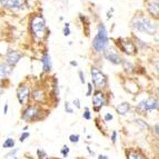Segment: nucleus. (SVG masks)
Returning a JSON list of instances; mask_svg holds the SVG:
<instances>
[{"instance_id":"nucleus-1","label":"nucleus","mask_w":159,"mask_h":159,"mask_svg":"<svg viewBox=\"0 0 159 159\" xmlns=\"http://www.w3.org/2000/svg\"><path fill=\"white\" fill-rule=\"evenodd\" d=\"M130 24H131V27L135 30L143 32V34H150V36H154L158 31L157 22L154 21L149 17L143 16V15H135L131 19Z\"/></svg>"},{"instance_id":"nucleus-2","label":"nucleus","mask_w":159,"mask_h":159,"mask_svg":"<svg viewBox=\"0 0 159 159\" xmlns=\"http://www.w3.org/2000/svg\"><path fill=\"white\" fill-rule=\"evenodd\" d=\"M109 38H108V31L103 24L98 25V29L96 34L95 38L93 39V49L96 52H103L108 47Z\"/></svg>"},{"instance_id":"nucleus-3","label":"nucleus","mask_w":159,"mask_h":159,"mask_svg":"<svg viewBox=\"0 0 159 159\" xmlns=\"http://www.w3.org/2000/svg\"><path fill=\"white\" fill-rule=\"evenodd\" d=\"M30 30H31L32 37L37 41L43 40L47 32L46 20L41 15H34L30 20Z\"/></svg>"},{"instance_id":"nucleus-4","label":"nucleus","mask_w":159,"mask_h":159,"mask_svg":"<svg viewBox=\"0 0 159 159\" xmlns=\"http://www.w3.org/2000/svg\"><path fill=\"white\" fill-rule=\"evenodd\" d=\"M90 75L91 80H93V86L96 87L97 90H102L103 88H106L108 85V78L98 67L93 66L90 68Z\"/></svg>"},{"instance_id":"nucleus-5","label":"nucleus","mask_w":159,"mask_h":159,"mask_svg":"<svg viewBox=\"0 0 159 159\" xmlns=\"http://www.w3.org/2000/svg\"><path fill=\"white\" fill-rule=\"evenodd\" d=\"M116 45L124 53L128 56H133L137 52V46L133 40L128 39V38H118L116 39Z\"/></svg>"},{"instance_id":"nucleus-6","label":"nucleus","mask_w":159,"mask_h":159,"mask_svg":"<svg viewBox=\"0 0 159 159\" xmlns=\"http://www.w3.org/2000/svg\"><path fill=\"white\" fill-rule=\"evenodd\" d=\"M43 114V109L38 105H31L27 106L22 112V119L26 121H34L40 119V116Z\"/></svg>"},{"instance_id":"nucleus-7","label":"nucleus","mask_w":159,"mask_h":159,"mask_svg":"<svg viewBox=\"0 0 159 159\" xmlns=\"http://www.w3.org/2000/svg\"><path fill=\"white\" fill-rule=\"evenodd\" d=\"M158 109V99L155 98H147L141 100L140 102L136 106V110L138 112L145 114V112H150Z\"/></svg>"},{"instance_id":"nucleus-8","label":"nucleus","mask_w":159,"mask_h":159,"mask_svg":"<svg viewBox=\"0 0 159 159\" xmlns=\"http://www.w3.org/2000/svg\"><path fill=\"white\" fill-rule=\"evenodd\" d=\"M106 93L102 90H95L93 93V110L98 112L106 105Z\"/></svg>"},{"instance_id":"nucleus-9","label":"nucleus","mask_w":159,"mask_h":159,"mask_svg":"<svg viewBox=\"0 0 159 159\" xmlns=\"http://www.w3.org/2000/svg\"><path fill=\"white\" fill-rule=\"evenodd\" d=\"M17 99H18L19 103L22 106L28 105L30 99V90L28 86L24 85V84L19 86V88L17 89Z\"/></svg>"},{"instance_id":"nucleus-10","label":"nucleus","mask_w":159,"mask_h":159,"mask_svg":"<svg viewBox=\"0 0 159 159\" xmlns=\"http://www.w3.org/2000/svg\"><path fill=\"white\" fill-rule=\"evenodd\" d=\"M103 57L114 65H120L122 61L121 56L119 55V52L114 49V48H107L106 50L103 51Z\"/></svg>"},{"instance_id":"nucleus-11","label":"nucleus","mask_w":159,"mask_h":159,"mask_svg":"<svg viewBox=\"0 0 159 159\" xmlns=\"http://www.w3.org/2000/svg\"><path fill=\"white\" fill-rule=\"evenodd\" d=\"M22 58V53L18 50H9L6 55V64L10 67L16 66L19 60Z\"/></svg>"},{"instance_id":"nucleus-12","label":"nucleus","mask_w":159,"mask_h":159,"mask_svg":"<svg viewBox=\"0 0 159 159\" xmlns=\"http://www.w3.org/2000/svg\"><path fill=\"white\" fill-rule=\"evenodd\" d=\"M145 6H146V9L148 11V13L152 18H156V19L158 18V15H159L158 0H146L145 1Z\"/></svg>"},{"instance_id":"nucleus-13","label":"nucleus","mask_w":159,"mask_h":159,"mask_svg":"<svg viewBox=\"0 0 159 159\" xmlns=\"http://www.w3.org/2000/svg\"><path fill=\"white\" fill-rule=\"evenodd\" d=\"M0 3L5 8L17 9L22 8L26 5V0H0Z\"/></svg>"},{"instance_id":"nucleus-14","label":"nucleus","mask_w":159,"mask_h":159,"mask_svg":"<svg viewBox=\"0 0 159 159\" xmlns=\"http://www.w3.org/2000/svg\"><path fill=\"white\" fill-rule=\"evenodd\" d=\"M12 67L7 65L6 62H0V80L5 79L12 72Z\"/></svg>"},{"instance_id":"nucleus-15","label":"nucleus","mask_w":159,"mask_h":159,"mask_svg":"<svg viewBox=\"0 0 159 159\" xmlns=\"http://www.w3.org/2000/svg\"><path fill=\"white\" fill-rule=\"evenodd\" d=\"M41 64H43V69L45 72H49L51 70V59L49 53L45 52L41 57Z\"/></svg>"},{"instance_id":"nucleus-16","label":"nucleus","mask_w":159,"mask_h":159,"mask_svg":"<svg viewBox=\"0 0 159 159\" xmlns=\"http://www.w3.org/2000/svg\"><path fill=\"white\" fill-rule=\"evenodd\" d=\"M116 111L118 112V115H120V116H126V115L130 111V103L127 102V101H124V102L119 103V105L116 107Z\"/></svg>"},{"instance_id":"nucleus-17","label":"nucleus","mask_w":159,"mask_h":159,"mask_svg":"<svg viewBox=\"0 0 159 159\" xmlns=\"http://www.w3.org/2000/svg\"><path fill=\"white\" fill-rule=\"evenodd\" d=\"M45 97H46V95H45V93H43V90L41 89V88H37V89H34L31 93V98L38 103L43 102V99H45Z\"/></svg>"},{"instance_id":"nucleus-18","label":"nucleus","mask_w":159,"mask_h":159,"mask_svg":"<svg viewBox=\"0 0 159 159\" xmlns=\"http://www.w3.org/2000/svg\"><path fill=\"white\" fill-rule=\"evenodd\" d=\"M120 65H122V68L125 69V71H128V72L133 71L134 66H133V64H131V62H130V61L125 60V59H122L121 64H120Z\"/></svg>"},{"instance_id":"nucleus-19","label":"nucleus","mask_w":159,"mask_h":159,"mask_svg":"<svg viewBox=\"0 0 159 159\" xmlns=\"http://www.w3.org/2000/svg\"><path fill=\"white\" fill-rule=\"evenodd\" d=\"M15 146V140H13L12 138H8V139H6L5 143H2V147L6 149L8 148H12V147Z\"/></svg>"},{"instance_id":"nucleus-20","label":"nucleus","mask_w":159,"mask_h":159,"mask_svg":"<svg viewBox=\"0 0 159 159\" xmlns=\"http://www.w3.org/2000/svg\"><path fill=\"white\" fill-rule=\"evenodd\" d=\"M127 159H143V157L140 156L139 154H137V152H129L127 156Z\"/></svg>"},{"instance_id":"nucleus-21","label":"nucleus","mask_w":159,"mask_h":159,"mask_svg":"<svg viewBox=\"0 0 159 159\" xmlns=\"http://www.w3.org/2000/svg\"><path fill=\"white\" fill-rule=\"evenodd\" d=\"M82 117H84V118H85L86 120H90V119H91L90 110H89V109H88L87 107H86V108H85V112L82 114Z\"/></svg>"},{"instance_id":"nucleus-22","label":"nucleus","mask_w":159,"mask_h":159,"mask_svg":"<svg viewBox=\"0 0 159 159\" xmlns=\"http://www.w3.org/2000/svg\"><path fill=\"white\" fill-rule=\"evenodd\" d=\"M79 139H80V137H79V135H70L69 136V140L71 141L72 143H77L78 141H79Z\"/></svg>"},{"instance_id":"nucleus-23","label":"nucleus","mask_w":159,"mask_h":159,"mask_svg":"<svg viewBox=\"0 0 159 159\" xmlns=\"http://www.w3.org/2000/svg\"><path fill=\"white\" fill-rule=\"evenodd\" d=\"M69 26H70V24H68V22H66L65 24V27H64V36L65 37H68L69 34H70V28H69Z\"/></svg>"},{"instance_id":"nucleus-24","label":"nucleus","mask_w":159,"mask_h":159,"mask_svg":"<svg viewBox=\"0 0 159 159\" xmlns=\"http://www.w3.org/2000/svg\"><path fill=\"white\" fill-rule=\"evenodd\" d=\"M65 110H66V112H68V114H74V109L70 107V103H69L68 101H66V103H65Z\"/></svg>"},{"instance_id":"nucleus-25","label":"nucleus","mask_w":159,"mask_h":159,"mask_svg":"<svg viewBox=\"0 0 159 159\" xmlns=\"http://www.w3.org/2000/svg\"><path fill=\"white\" fill-rule=\"evenodd\" d=\"M37 155H38V157H39V158H41V159H45L46 157H47V154H46L43 149H38V150H37Z\"/></svg>"},{"instance_id":"nucleus-26","label":"nucleus","mask_w":159,"mask_h":159,"mask_svg":"<svg viewBox=\"0 0 159 159\" xmlns=\"http://www.w3.org/2000/svg\"><path fill=\"white\" fill-rule=\"evenodd\" d=\"M78 76H79L80 82H81V84H86V79H85V75H84V71L79 70V71H78Z\"/></svg>"},{"instance_id":"nucleus-27","label":"nucleus","mask_w":159,"mask_h":159,"mask_svg":"<svg viewBox=\"0 0 159 159\" xmlns=\"http://www.w3.org/2000/svg\"><path fill=\"white\" fill-rule=\"evenodd\" d=\"M93 93V84H87V93H86V96H91Z\"/></svg>"},{"instance_id":"nucleus-28","label":"nucleus","mask_w":159,"mask_h":159,"mask_svg":"<svg viewBox=\"0 0 159 159\" xmlns=\"http://www.w3.org/2000/svg\"><path fill=\"white\" fill-rule=\"evenodd\" d=\"M61 154H62V156L64 157H67L69 154V147L68 146H64L62 147V149H61Z\"/></svg>"},{"instance_id":"nucleus-29","label":"nucleus","mask_w":159,"mask_h":159,"mask_svg":"<svg viewBox=\"0 0 159 159\" xmlns=\"http://www.w3.org/2000/svg\"><path fill=\"white\" fill-rule=\"evenodd\" d=\"M29 136H30L29 133H24L21 136H20V138H19V141H20V143H24V141L26 140V139L29 137Z\"/></svg>"},{"instance_id":"nucleus-30","label":"nucleus","mask_w":159,"mask_h":159,"mask_svg":"<svg viewBox=\"0 0 159 159\" xmlns=\"http://www.w3.org/2000/svg\"><path fill=\"white\" fill-rule=\"evenodd\" d=\"M103 119H105V121H110V120L114 119V116H112V114H110V112H107V114L105 115V117H103Z\"/></svg>"},{"instance_id":"nucleus-31","label":"nucleus","mask_w":159,"mask_h":159,"mask_svg":"<svg viewBox=\"0 0 159 159\" xmlns=\"http://www.w3.org/2000/svg\"><path fill=\"white\" fill-rule=\"evenodd\" d=\"M136 122H137V124L139 126H140V127H143V128H148V125H147V124L145 121H143V120L137 119V120H136Z\"/></svg>"},{"instance_id":"nucleus-32","label":"nucleus","mask_w":159,"mask_h":159,"mask_svg":"<svg viewBox=\"0 0 159 159\" xmlns=\"http://www.w3.org/2000/svg\"><path fill=\"white\" fill-rule=\"evenodd\" d=\"M72 103H74V106L76 107L77 109H80L81 108V106H80V100L78 98L74 99V101H72Z\"/></svg>"},{"instance_id":"nucleus-33","label":"nucleus","mask_w":159,"mask_h":159,"mask_svg":"<svg viewBox=\"0 0 159 159\" xmlns=\"http://www.w3.org/2000/svg\"><path fill=\"white\" fill-rule=\"evenodd\" d=\"M116 140H117V133L114 130V131H112V134H111V141L115 143H116Z\"/></svg>"},{"instance_id":"nucleus-34","label":"nucleus","mask_w":159,"mask_h":159,"mask_svg":"<svg viewBox=\"0 0 159 159\" xmlns=\"http://www.w3.org/2000/svg\"><path fill=\"white\" fill-rule=\"evenodd\" d=\"M17 151H18V149H15L13 151H10L8 155H7V157H11V156H15V154H16Z\"/></svg>"},{"instance_id":"nucleus-35","label":"nucleus","mask_w":159,"mask_h":159,"mask_svg":"<svg viewBox=\"0 0 159 159\" xmlns=\"http://www.w3.org/2000/svg\"><path fill=\"white\" fill-rule=\"evenodd\" d=\"M7 111H8V103H6L5 105V109H3V114H7Z\"/></svg>"},{"instance_id":"nucleus-36","label":"nucleus","mask_w":159,"mask_h":159,"mask_svg":"<svg viewBox=\"0 0 159 159\" xmlns=\"http://www.w3.org/2000/svg\"><path fill=\"white\" fill-rule=\"evenodd\" d=\"M154 129H155V133H156V135H158V124H156V125H155Z\"/></svg>"},{"instance_id":"nucleus-37","label":"nucleus","mask_w":159,"mask_h":159,"mask_svg":"<svg viewBox=\"0 0 159 159\" xmlns=\"http://www.w3.org/2000/svg\"><path fill=\"white\" fill-rule=\"evenodd\" d=\"M70 65H71V66H77V61H71V62H70Z\"/></svg>"},{"instance_id":"nucleus-38","label":"nucleus","mask_w":159,"mask_h":159,"mask_svg":"<svg viewBox=\"0 0 159 159\" xmlns=\"http://www.w3.org/2000/svg\"><path fill=\"white\" fill-rule=\"evenodd\" d=\"M98 159H108V158H107L106 156H101V155H100V156H99V158H98Z\"/></svg>"}]
</instances>
